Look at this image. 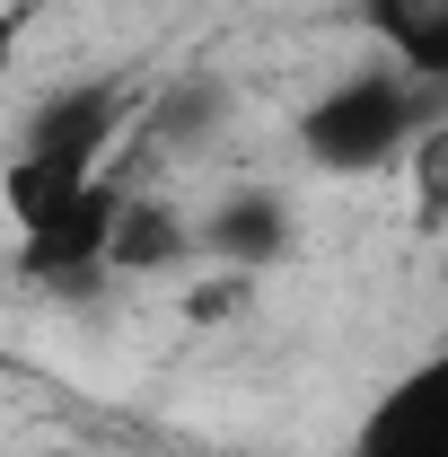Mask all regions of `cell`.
I'll return each mask as SVG.
<instances>
[{"mask_svg": "<svg viewBox=\"0 0 448 457\" xmlns=\"http://www.w3.org/2000/svg\"><path fill=\"white\" fill-rule=\"evenodd\" d=\"M422 123H431V88H413L404 71H361V79L326 88L299 114V150L326 176H369V168H387L395 150H413Z\"/></svg>", "mask_w": 448, "mask_h": 457, "instance_id": "obj_1", "label": "cell"}, {"mask_svg": "<svg viewBox=\"0 0 448 457\" xmlns=\"http://www.w3.org/2000/svg\"><path fill=\"white\" fill-rule=\"evenodd\" d=\"M114 212H123V194H114L106 176H97V185H79L54 220L18 228V273H27V282H88V273H106Z\"/></svg>", "mask_w": 448, "mask_h": 457, "instance_id": "obj_2", "label": "cell"}, {"mask_svg": "<svg viewBox=\"0 0 448 457\" xmlns=\"http://www.w3.org/2000/svg\"><path fill=\"white\" fill-rule=\"evenodd\" d=\"M352 457H448V352H431L422 370H404L387 396L369 404Z\"/></svg>", "mask_w": 448, "mask_h": 457, "instance_id": "obj_3", "label": "cell"}, {"mask_svg": "<svg viewBox=\"0 0 448 457\" xmlns=\"http://www.w3.org/2000/svg\"><path fill=\"white\" fill-rule=\"evenodd\" d=\"M123 114H132V88H123V79L62 88L54 106H36V123H27V150H36V159H71V168L106 176V150H114V132H123Z\"/></svg>", "mask_w": 448, "mask_h": 457, "instance_id": "obj_4", "label": "cell"}, {"mask_svg": "<svg viewBox=\"0 0 448 457\" xmlns=\"http://www.w3.org/2000/svg\"><path fill=\"white\" fill-rule=\"evenodd\" d=\"M369 36L404 62V79L448 88V0H361Z\"/></svg>", "mask_w": 448, "mask_h": 457, "instance_id": "obj_5", "label": "cell"}, {"mask_svg": "<svg viewBox=\"0 0 448 457\" xmlns=\"http://www.w3.org/2000/svg\"><path fill=\"white\" fill-rule=\"evenodd\" d=\"M194 246L228 255L237 273H246V264H273L281 246H290V212H281V194H228L220 212L194 228Z\"/></svg>", "mask_w": 448, "mask_h": 457, "instance_id": "obj_6", "label": "cell"}, {"mask_svg": "<svg viewBox=\"0 0 448 457\" xmlns=\"http://www.w3.org/2000/svg\"><path fill=\"white\" fill-rule=\"evenodd\" d=\"M185 246H194V228L168 203H123L106 237V273H168V264H185Z\"/></svg>", "mask_w": 448, "mask_h": 457, "instance_id": "obj_7", "label": "cell"}, {"mask_svg": "<svg viewBox=\"0 0 448 457\" xmlns=\"http://www.w3.org/2000/svg\"><path fill=\"white\" fill-rule=\"evenodd\" d=\"M413 194H422V220H448V123H422L413 132Z\"/></svg>", "mask_w": 448, "mask_h": 457, "instance_id": "obj_8", "label": "cell"}, {"mask_svg": "<svg viewBox=\"0 0 448 457\" xmlns=\"http://www.w3.org/2000/svg\"><path fill=\"white\" fill-rule=\"evenodd\" d=\"M237 308H246V273H220V282L185 290V317H194V326H220V317H237Z\"/></svg>", "mask_w": 448, "mask_h": 457, "instance_id": "obj_9", "label": "cell"}, {"mask_svg": "<svg viewBox=\"0 0 448 457\" xmlns=\"http://www.w3.org/2000/svg\"><path fill=\"white\" fill-rule=\"evenodd\" d=\"M27 18H36L27 0H9V9H0V88H9V71H18V45H27Z\"/></svg>", "mask_w": 448, "mask_h": 457, "instance_id": "obj_10", "label": "cell"}]
</instances>
